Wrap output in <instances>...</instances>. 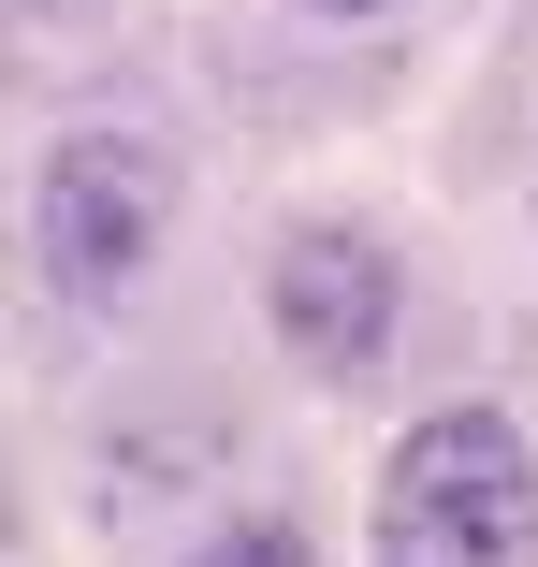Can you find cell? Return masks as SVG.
<instances>
[{
  "label": "cell",
  "mask_w": 538,
  "mask_h": 567,
  "mask_svg": "<svg viewBox=\"0 0 538 567\" xmlns=\"http://www.w3.org/2000/svg\"><path fill=\"white\" fill-rule=\"evenodd\" d=\"M379 567H538V466L480 408H437L379 481Z\"/></svg>",
  "instance_id": "obj_1"
},
{
  "label": "cell",
  "mask_w": 538,
  "mask_h": 567,
  "mask_svg": "<svg viewBox=\"0 0 538 567\" xmlns=\"http://www.w3.org/2000/svg\"><path fill=\"white\" fill-rule=\"evenodd\" d=\"M161 218H175V175H161L146 146H117V132H87V146H59L44 189H30V248H44L59 291H117V277L161 248Z\"/></svg>",
  "instance_id": "obj_2"
},
{
  "label": "cell",
  "mask_w": 538,
  "mask_h": 567,
  "mask_svg": "<svg viewBox=\"0 0 538 567\" xmlns=\"http://www.w3.org/2000/svg\"><path fill=\"white\" fill-rule=\"evenodd\" d=\"M262 306H277V334H291L320 379H350L379 334H393V262H379L364 234H291L277 277H262Z\"/></svg>",
  "instance_id": "obj_3"
},
{
  "label": "cell",
  "mask_w": 538,
  "mask_h": 567,
  "mask_svg": "<svg viewBox=\"0 0 538 567\" xmlns=\"http://www.w3.org/2000/svg\"><path fill=\"white\" fill-rule=\"evenodd\" d=\"M204 567H306V538H291V524H234Z\"/></svg>",
  "instance_id": "obj_4"
}]
</instances>
